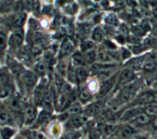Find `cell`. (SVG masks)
<instances>
[{
    "label": "cell",
    "instance_id": "51",
    "mask_svg": "<svg viewBox=\"0 0 157 139\" xmlns=\"http://www.w3.org/2000/svg\"><path fill=\"white\" fill-rule=\"evenodd\" d=\"M15 10L16 12H18V13H20V12L22 10V8L24 7V5H23V2H16V3L15 4Z\"/></svg>",
    "mask_w": 157,
    "mask_h": 139
},
{
    "label": "cell",
    "instance_id": "36",
    "mask_svg": "<svg viewBox=\"0 0 157 139\" xmlns=\"http://www.w3.org/2000/svg\"><path fill=\"white\" fill-rule=\"evenodd\" d=\"M1 135H2V137L4 139H9L13 135V131L10 128H6L2 129V132H1Z\"/></svg>",
    "mask_w": 157,
    "mask_h": 139
},
{
    "label": "cell",
    "instance_id": "5",
    "mask_svg": "<svg viewBox=\"0 0 157 139\" xmlns=\"http://www.w3.org/2000/svg\"><path fill=\"white\" fill-rule=\"evenodd\" d=\"M23 81L25 84L28 87H32L37 82V76L31 71H26L23 75Z\"/></svg>",
    "mask_w": 157,
    "mask_h": 139
},
{
    "label": "cell",
    "instance_id": "14",
    "mask_svg": "<svg viewBox=\"0 0 157 139\" xmlns=\"http://www.w3.org/2000/svg\"><path fill=\"white\" fill-rule=\"evenodd\" d=\"M113 85V79H110L108 81H104V83L102 84L101 87V91H100V94L101 95H104L107 94L110 92V89L112 88Z\"/></svg>",
    "mask_w": 157,
    "mask_h": 139
},
{
    "label": "cell",
    "instance_id": "43",
    "mask_svg": "<svg viewBox=\"0 0 157 139\" xmlns=\"http://www.w3.org/2000/svg\"><path fill=\"white\" fill-rule=\"evenodd\" d=\"M79 137H80V134L77 132H74L67 134L64 136L63 139H78Z\"/></svg>",
    "mask_w": 157,
    "mask_h": 139
},
{
    "label": "cell",
    "instance_id": "61",
    "mask_svg": "<svg viewBox=\"0 0 157 139\" xmlns=\"http://www.w3.org/2000/svg\"><path fill=\"white\" fill-rule=\"evenodd\" d=\"M155 32L157 33V28H156V29H155Z\"/></svg>",
    "mask_w": 157,
    "mask_h": 139
},
{
    "label": "cell",
    "instance_id": "32",
    "mask_svg": "<svg viewBox=\"0 0 157 139\" xmlns=\"http://www.w3.org/2000/svg\"><path fill=\"white\" fill-rule=\"evenodd\" d=\"M10 120V116L6 111H0V124H6Z\"/></svg>",
    "mask_w": 157,
    "mask_h": 139
},
{
    "label": "cell",
    "instance_id": "39",
    "mask_svg": "<svg viewBox=\"0 0 157 139\" xmlns=\"http://www.w3.org/2000/svg\"><path fill=\"white\" fill-rule=\"evenodd\" d=\"M51 115H50V112H47V111H44V112H42V113L40 114L39 118V121L40 122H44V121H47V119L49 118Z\"/></svg>",
    "mask_w": 157,
    "mask_h": 139
},
{
    "label": "cell",
    "instance_id": "17",
    "mask_svg": "<svg viewBox=\"0 0 157 139\" xmlns=\"http://www.w3.org/2000/svg\"><path fill=\"white\" fill-rule=\"evenodd\" d=\"M143 63V58H136L129 62V66H130V70H138Z\"/></svg>",
    "mask_w": 157,
    "mask_h": 139
},
{
    "label": "cell",
    "instance_id": "22",
    "mask_svg": "<svg viewBox=\"0 0 157 139\" xmlns=\"http://www.w3.org/2000/svg\"><path fill=\"white\" fill-rule=\"evenodd\" d=\"M10 108L15 112H20L22 110V104H21L20 101L15 98L12 99L10 101Z\"/></svg>",
    "mask_w": 157,
    "mask_h": 139
},
{
    "label": "cell",
    "instance_id": "60",
    "mask_svg": "<svg viewBox=\"0 0 157 139\" xmlns=\"http://www.w3.org/2000/svg\"><path fill=\"white\" fill-rule=\"evenodd\" d=\"M130 139H138V138H137V137H132V138H130Z\"/></svg>",
    "mask_w": 157,
    "mask_h": 139
},
{
    "label": "cell",
    "instance_id": "10",
    "mask_svg": "<svg viewBox=\"0 0 157 139\" xmlns=\"http://www.w3.org/2000/svg\"><path fill=\"white\" fill-rule=\"evenodd\" d=\"M75 75H76V81L79 83H81L86 80L88 77V72L83 67H78L75 70Z\"/></svg>",
    "mask_w": 157,
    "mask_h": 139
},
{
    "label": "cell",
    "instance_id": "50",
    "mask_svg": "<svg viewBox=\"0 0 157 139\" xmlns=\"http://www.w3.org/2000/svg\"><path fill=\"white\" fill-rule=\"evenodd\" d=\"M24 7H26V9H28V10L31 9L34 6V2L32 1H24L23 2Z\"/></svg>",
    "mask_w": 157,
    "mask_h": 139
},
{
    "label": "cell",
    "instance_id": "31",
    "mask_svg": "<svg viewBox=\"0 0 157 139\" xmlns=\"http://www.w3.org/2000/svg\"><path fill=\"white\" fill-rule=\"evenodd\" d=\"M12 1H2L0 2V11H7L12 6Z\"/></svg>",
    "mask_w": 157,
    "mask_h": 139
},
{
    "label": "cell",
    "instance_id": "13",
    "mask_svg": "<svg viewBox=\"0 0 157 139\" xmlns=\"http://www.w3.org/2000/svg\"><path fill=\"white\" fill-rule=\"evenodd\" d=\"M26 19V14L24 13H18L13 20V25L17 28L22 27L24 25Z\"/></svg>",
    "mask_w": 157,
    "mask_h": 139
},
{
    "label": "cell",
    "instance_id": "12",
    "mask_svg": "<svg viewBox=\"0 0 157 139\" xmlns=\"http://www.w3.org/2000/svg\"><path fill=\"white\" fill-rule=\"evenodd\" d=\"M102 108V104L101 102H96L90 105L87 109V114L89 115H97Z\"/></svg>",
    "mask_w": 157,
    "mask_h": 139
},
{
    "label": "cell",
    "instance_id": "19",
    "mask_svg": "<svg viewBox=\"0 0 157 139\" xmlns=\"http://www.w3.org/2000/svg\"><path fill=\"white\" fill-rule=\"evenodd\" d=\"M81 111H82V108L80 106V104L78 103H75L69 107L68 110V114L73 116L77 115Z\"/></svg>",
    "mask_w": 157,
    "mask_h": 139
},
{
    "label": "cell",
    "instance_id": "46",
    "mask_svg": "<svg viewBox=\"0 0 157 139\" xmlns=\"http://www.w3.org/2000/svg\"><path fill=\"white\" fill-rule=\"evenodd\" d=\"M82 49L84 51H88V50L91 49V48H93V42H90V41H86L84 43H82Z\"/></svg>",
    "mask_w": 157,
    "mask_h": 139
},
{
    "label": "cell",
    "instance_id": "20",
    "mask_svg": "<svg viewBox=\"0 0 157 139\" xmlns=\"http://www.w3.org/2000/svg\"><path fill=\"white\" fill-rule=\"evenodd\" d=\"M9 81V75L7 71L5 69H0V86H5Z\"/></svg>",
    "mask_w": 157,
    "mask_h": 139
},
{
    "label": "cell",
    "instance_id": "26",
    "mask_svg": "<svg viewBox=\"0 0 157 139\" xmlns=\"http://www.w3.org/2000/svg\"><path fill=\"white\" fill-rule=\"evenodd\" d=\"M97 59H98L99 61L103 62H109L110 59V56L107 53L106 51L104 50H101L100 49L98 51H97Z\"/></svg>",
    "mask_w": 157,
    "mask_h": 139
},
{
    "label": "cell",
    "instance_id": "11",
    "mask_svg": "<svg viewBox=\"0 0 157 139\" xmlns=\"http://www.w3.org/2000/svg\"><path fill=\"white\" fill-rule=\"evenodd\" d=\"M31 54H32L31 49L28 46H24L19 51V56L24 61L29 60L31 59Z\"/></svg>",
    "mask_w": 157,
    "mask_h": 139
},
{
    "label": "cell",
    "instance_id": "16",
    "mask_svg": "<svg viewBox=\"0 0 157 139\" xmlns=\"http://www.w3.org/2000/svg\"><path fill=\"white\" fill-rule=\"evenodd\" d=\"M58 71L59 75L61 76H66L67 74H68V64L66 61L64 60H61L59 62L58 65Z\"/></svg>",
    "mask_w": 157,
    "mask_h": 139
},
{
    "label": "cell",
    "instance_id": "30",
    "mask_svg": "<svg viewBox=\"0 0 157 139\" xmlns=\"http://www.w3.org/2000/svg\"><path fill=\"white\" fill-rule=\"evenodd\" d=\"M79 98L82 101L84 102H86L88 100L91 99V95L88 92L87 89H83L81 92H80V95H79Z\"/></svg>",
    "mask_w": 157,
    "mask_h": 139
},
{
    "label": "cell",
    "instance_id": "53",
    "mask_svg": "<svg viewBox=\"0 0 157 139\" xmlns=\"http://www.w3.org/2000/svg\"><path fill=\"white\" fill-rule=\"evenodd\" d=\"M35 139H46V138L43 134L39 133V134H37V135L35 136Z\"/></svg>",
    "mask_w": 157,
    "mask_h": 139
},
{
    "label": "cell",
    "instance_id": "9",
    "mask_svg": "<svg viewBox=\"0 0 157 139\" xmlns=\"http://www.w3.org/2000/svg\"><path fill=\"white\" fill-rule=\"evenodd\" d=\"M86 118L83 117L81 115H74L73 117L70 119V124H71V126L74 127V128H78L83 125V124L85 123L86 121Z\"/></svg>",
    "mask_w": 157,
    "mask_h": 139
},
{
    "label": "cell",
    "instance_id": "55",
    "mask_svg": "<svg viewBox=\"0 0 157 139\" xmlns=\"http://www.w3.org/2000/svg\"><path fill=\"white\" fill-rule=\"evenodd\" d=\"M153 61L156 63V65H157V53H155L153 55Z\"/></svg>",
    "mask_w": 157,
    "mask_h": 139
},
{
    "label": "cell",
    "instance_id": "28",
    "mask_svg": "<svg viewBox=\"0 0 157 139\" xmlns=\"http://www.w3.org/2000/svg\"><path fill=\"white\" fill-rule=\"evenodd\" d=\"M154 101V95L151 94H145L139 98V103L141 104H148L153 102Z\"/></svg>",
    "mask_w": 157,
    "mask_h": 139
},
{
    "label": "cell",
    "instance_id": "44",
    "mask_svg": "<svg viewBox=\"0 0 157 139\" xmlns=\"http://www.w3.org/2000/svg\"><path fill=\"white\" fill-rule=\"evenodd\" d=\"M130 43L134 45H139L141 42V39L139 37L136 36V35H130V36L128 37L127 39Z\"/></svg>",
    "mask_w": 157,
    "mask_h": 139
},
{
    "label": "cell",
    "instance_id": "37",
    "mask_svg": "<svg viewBox=\"0 0 157 139\" xmlns=\"http://www.w3.org/2000/svg\"><path fill=\"white\" fill-rule=\"evenodd\" d=\"M156 65L154 62H146L143 65V68L148 71H153L154 69H156Z\"/></svg>",
    "mask_w": 157,
    "mask_h": 139
},
{
    "label": "cell",
    "instance_id": "59",
    "mask_svg": "<svg viewBox=\"0 0 157 139\" xmlns=\"http://www.w3.org/2000/svg\"><path fill=\"white\" fill-rule=\"evenodd\" d=\"M154 124H155L156 126H157V118L155 119V121H154Z\"/></svg>",
    "mask_w": 157,
    "mask_h": 139
},
{
    "label": "cell",
    "instance_id": "24",
    "mask_svg": "<svg viewBox=\"0 0 157 139\" xmlns=\"http://www.w3.org/2000/svg\"><path fill=\"white\" fill-rule=\"evenodd\" d=\"M96 57H97V55H96V52L94 51V50L91 49L86 51L84 58H85V60H86L87 62L93 63L95 59H96Z\"/></svg>",
    "mask_w": 157,
    "mask_h": 139
},
{
    "label": "cell",
    "instance_id": "21",
    "mask_svg": "<svg viewBox=\"0 0 157 139\" xmlns=\"http://www.w3.org/2000/svg\"><path fill=\"white\" fill-rule=\"evenodd\" d=\"M135 116H137V110L135 108H131V109L127 110L123 115L122 116V120L123 121H128V120H130L133 118H134Z\"/></svg>",
    "mask_w": 157,
    "mask_h": 139
},
{
    "label": "cell",
    "instance_id": "57",
    "mask_svg": "<svg viewBox=\"0 0 157 139\" xmlns=\"http://www.w3.org/2000/svg\"><path fill=\"white\" fill-rule=\"evenodd\" d=\"M154 101H157V94H156V95H154Z\"/></svg>",
    "mask_w": 157,
    "mask_h": 139
},
{
    "label": "cell",
    "instance_id": "33",
    "mask_svg": "<svg viewBox=\"0 0 157 139\" xmlns=\"http://www.w3.org/2000/svg\"><path fill=\"white\" fill-rule=\"evenodd\" d=\"M132 32H133V33H134L136 36L138 37L143 36V35H145V32H146L141 28V26H133V27H132Z\"/></svg>",
    "mask_w": 157,
    "mask_h": 139
},
{
    "label": "cell",
    "instance_id": "58",
    "mask_svg": "<svg viewBox=\"0 0 157 139\" xmlns=\"http://www.w3.org/2000/svg\"><path fill=\"white\" fill-rule=\"evenodd\" d=\"M3 93H4V92L2 91V88H1V86H0V95H1V94H3Z\"/></svg>",
    "mask_w": 157,
    "mask_h": 139
},
{
    "label": "cell",
    "instance_id": "42",
    "mask_svg": "<svg viewBox=\"0 0 157 139\" xmlns=\"http://www.w3.org/2000/svg\"><path fill=\"white\" fill-rule=\"evenodd\" d=\"M11 68L13 71V72L15 74H20L22 71V66L19 65L18 63L15 62V63H12L11 64Z\"/></svg>",
    "mask_w": 157,
    "mask_h": 139
},
{
    "label": "cell",
    "instance_id": "3",
    "mask_svg": "<svg viewBox=\"0 0 157 139\" xmlns=\"http://www.w3.org/2000/svg\"><path fill=\"white\" fill-rule=\"evenodd\" d=\"M24 39L23 31L22 29H18L13 33L11 36V43L15 47H18L22 45Z\"/></svg>",
    "mask_w": 157,
    "mask_h": 139
},
{
    "label": "cell",
    "instance_id": "41",
    "mask_svg": "<svg viewBox=\"0 0 157 139\" xmlns=\"http://www.w3.org/2000/svg\"><path fill=\"white\" fill-rule=\"evenodd\" d=\"M74 68H72L71 65H70L68 67V75L69 80H71L72 82H74L76 81V75H75V71H74Z\"/></svg>",
    "mask_w": 157,
    "mask_h": 139
},
{
    "label": "cell",
    "instance_id": "52",
    "mask_svg": "<svg viewBox=\"0 0 157 139\" xmlns=\"http://www.w3.org/2000/svg\"><path fill=\"white\" fill-rule=\"evenodd\" d=\"M121 55L123 59H126V58H129L130 56V52L129 50L126 49H123L122 51H121Z\"/></svg>",
    "mask_w": 157,
    "mask_h": 139
},
{
    "label": "cell",
    "instance_id": "7",
    "mask_svg": "<svg viewBox=\"0 0 157 139\" xmlns=\"http://www.w3.org/2000/svg\"><path fill=\"white\" fill-rule=\"evenodd\" d=\"M52 101H53V96L51 92H46L45 95L44 100H43V107L45 109L47 112H51L53 109L52 107Z\"/></svg>",
    "mask_w": 157,
    "mask_h": 139
},
{
    "label": "cell",
    "instance_id": "4",
    "mask_svg": "<svg viewBox=\"0 0 157 139\" xmlns=\"http://www.w3.org/2000/svg\"><path fill=\"white\" fill-rule=\"evenodd\" d=\"M74 50V43L70 39H66L63 42L62 46H61V56L65 57L71 54L72 51Z\"/></svg>",
    "mask_w": 157,
    "mask_h": 139
},
{
    "label": "cell",
    "instance_id": "15",
    "mask_svg": "<svg viewBox=\"0 0 157 139\" xmlns=\"http://www.w3.org/2000/svg\"><path fill=\"white\" fill-rule=\"evenodd\" d=\"M72 60H73L74 65H77L78 67H82L83 65H85V62H86L85 58L79 52H76V53L74 54Z\"/></svg>",
    "mask_w": 157,
    "mask_h": 139
},
{
    "label": "cell",
    "instance_id": "34",
    "mask_svg": "<svg viewBox=\"0 0 157 139\" xmlns=\"http://www.w3.org/2000/svg\"><path fill=\"white\" fill-rule=\"evenodd\" d=\"M101 135V131L97 128H93L91 130L90 133V138L91 139H98Z\"/></svg>",
    "mask_w": 157,
    "mask_h": 139
},
{
    "label": "cell",
    "instance_id": "2",
    "mask_svg": "<svg viewBox=\"0 0 157 139\" xmlns=\"http://www.w3.org/2000/svg\"><path fill=\"white\" fill-rule=\"evenodd\" d=\"M134 78V74L133 71L130 69H125L122 71L119 76V84L120 85H124L126 83L129 82L130 81Z\"/></svg>",
    "mask_w": 157,
    "mask_h": 139
},
{
    "label": "cell",
    "instance_id": "23",
    "mask_svg": "<svg viewBox=\"0 0 157 139\" xmlns=\"http://www.w3.org/2000/svg\"><path fill=\"white\" fill-rule=\"evenodd\" d=\"M105 22L107 25L112 26H116L118 25V20H117V18L114 14L113 13H110L105 18Z\"/></svg>",
    "mask_w": 157,
    "mask_h": 139
},
{
    "label": "cell",
    "instance_id": "27",
    "mask_svg": "<svg viewBox=\"0 0 157 139\" xmlns=\"http://www.w3.org/2000/svg\"><path fill=\"white\" fill-rule=\"evenodd\" d=\"M133 133H134V129L131 127L126 126L124 127L121 130L120 135V137L123 138H126L130 137L133 135Z\"/></svg>",
    "mask_w": 157,
    "mask_h": 139
},
{
    "label": "cell",
    "instance_id": "8",
    "mask_svg": "<svg viewBox=\"0 0 157 139\" xmlns=\"http://www.w3.org/2000/svg\"><path fill=\"white\" fill-rule=\"evenodd\" d=\"M37 111L35 108L32 106H28L25 110V116H26V123H31L34 121L36 117Z\"/></svg>",
    "mask_w": 157,
    "mask_h": 139
},
{
    "label": "cell",
    "instance_id": "18",
    "mask_svg": "<svg viewBox=\"0 0 157 139\" xmlns=\"http://www.w3.org/2000/svg\"><path fill=\"white\" fill-rule=\"evenodd\" d=\"M43 46H44V41L42 39L36 41L31 48V51H32L33 55H39L42 51Z\"/></svg>",
    "mask_w": 157,
    "mask_h": 139
},
{
    "label": "cell",
    "instance_id": "47",
    "mask_svg": "<svg viewBox=\"0 0 157 139\" xmlns=\"http://www.w3.org/2000/svg\"><path fill=\"white\" fill-rule=\"evenodd\" d=\"M141 28L142 29L144 30L145 32L146 31H150L151 29V26H150V22L147 20H143L142 22H141Z\"/></svg>",
    "mask_w": 157,
    "mask_h": 139
},
{
    "label": "cell",
    "instance_id": "25",
    "mask_svg": "<svg viewBox=\"0 0 157 139\" xmlns=\"http://www.w3.org/2000/svg\"><path fill=\"white\" fill-rule=\"evenodd\" d=\"M92 38L93 40L97 42H101L103 39V31L100 27H97L93 30L92 34Z\"/></svg>",
    "mask_w": 157,
    "mask_h": 139
},
{
    "label": "cell",
    "instance_id": "45",
    "mask_svg": "<svg viewBox=\"0 0 157 139\" xmlns=\"http://www.w3.org/2000/svg\"><path fill=\"white\" fill-rule=\"evenodd\" d=\"M117 129V127L114 126V125H112V124H109V125H107L104 128V132L107 135H111V134L114 133Z\"/></svg>",
    "mask_w": 157,
    "mask_h": 139
},
{
    "label": "cell",
    "instance_id": "56",
    "mask_svg": "<svg viewBox=\"0 0 157 139\" xmlns=\"http://www.w3.org/2000/svg\"><path fill=\"white\" fill-rule=\"evenodd\" d=\"M127 3H129L130 5H132L133 6H136V2L135 1H127Z\"/></svg>",
    "mask_w": 157,
    "mask_h": 139
},
{
    "label": "cell",
    "instance_id": "38",
    "mask_svg": "<svg viewBox=\"0 0 157 139\" xmlns=\"http://www.w3.org/2000/svg\"><path fill=\"white\" fill-rule=\"evenodd\" d=\"M36 70L38 74L39 75H44L45 72L46 70V67H45V64L44 62H39V64L37 65L36 67Z\"/></svg>",
    "mask_w": 157,
    "mask_h": 139
},
{
    "label": "cell",
    "instance_id": "1",
    "mask_svg": "<svg viewBox=\"0 0 157 139\" xmlns=\"http://www.w3.org/2000/svg\"><path fill=\"white\" fill-rule=\"evenodd\" d=\"M45 93L46 91L45 89L44 83H40L39 85L37 86V88L35 90V92H34V101H35V104L39 105L43 102Z\"/></svg>",
    "mask_w": 157,
    "mask_h": 139
},
{
    "label": "cell",
    "instance_id": "35",
    "mask_svg": "<svg viewBox=\"0 0 157 139\" xmlns=\"http://www.w3.org/2000/svg\"><path fill=\"white\" fill-rule=\"evenodd\" d=\"M6 44H7L6 35L4 33L0 32V52L6 49Z\"/></svg>",
    "mask_w": 157,
    "mask_h": 139
},
{
    "label": "cell",
    "instance_id": "40",
    "mask_svg": "<svg viewBox=\"0 0 157 139\" xmlns=\"http://www.w3.org/2000/svg\"><path fill=\"white\" fill-rule=\"evenodd\" d=\"M146 112L150 115H157V106L156 105H150L146 109Z\"/></svg>",
    "mask_w": 157,
    "mask_h": 139
},
{
    "label": "cell",
    "instance_id": "6",
    "mask_svg": "<svg viewBox=\"0 0 157 139\" xmlns=\"http://www.w3.org/2000/svg\"><path fill=\"white\" fill-rule=\"evenodd\" d=\"M135 95V91L134 88H129L123 90V92L120 95V100L121 102H128L134 99Z\"/></svg>",
    "mask_w": 157,
    "mask_h": 139
},
{
    "label": "cell",
    "instance_id": "48",
    "mask_svg": "<svg viewBox=\"0 0 157 139\" xmlns=\"http://www.w3.org/2000/svg\"><path fill=\"white\" fill-rule=\"evenodd\" d=\"M120 32L121 35H126L129 33V29H128L127 26L125 24H123L120 26Z\"/></svg>",
    "mask_w": 157,
    "mask_h": 139
},
{
    "label": "cell",
    "instance_id": "54",
    "mask_svg": "<svg viewBox=\"0 0 157 139\" xmlns=\"http://www.w3.org/2000/svg\"><path fill=\"white\" fill-rule=\"evenodd\" d=\"M153 12L154 15H155L156 16H157V5L154 6L153 9Z\"/></svg>",
    "mask_w": 157,
    "mask_h": 139
},
{
    "label": "cell",
    "instance_id": "49",
    "mask_svg": "<svg viewBox=\"0 0 157 139\" xmlns=\"http://www.w3.org/2000/svg\"><path fill=\"white\" fill-rule=\"evenodd\" d=\"M131 50L134 51V53L138 54L142 51V48L140 45H134V46L130 47Z\"/></svg>",
    "mask_w": 157,
    "mask_h": 139
},
{
    "label": "cell",
    "instance_id": "29",
    "mask_svg": "<svg viewBox=\"0 0 157 139\" xmlns=\"http://www.w3.org/2000/svg\"><path fill=\"white\" fill-rule=\"evenodd\" d=\"M137 122L139 123V124H146L148 123L150 121V118H149V116L147 114L145 113H139L137 115Z\"/></svg>",
    "mask_w": 157,
    "mask_h": 139
}]
</instances>
